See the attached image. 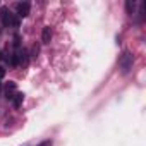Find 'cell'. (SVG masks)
I'll list each match as a JSON object with an SVG mask.
<instances>
[{"instance_id":"6","label":"cell","mask_w":146,"mask_h":146,"mask_svg":"<svg viewBox=\"0 0 146 146\" xmlns=\"http://www.w3.org/2000/svg\"><path fill=\"white\" fill-rule=\"evenodd\" d=\"M14 91H16V83H12V81H9V83H7V86H5V93H7V100H11V98L14 96Z\"/></svg>"},{"instance_id":"8","label":"cell","mask_w":146,"mask_h":146,"mask_svg":"<svg viewBox=\"0 0 146 146\" xmlns=\"http://www.w3.org/2000/svg\"><path fill=\"white\" fill-rule=\"evenodd\" d=\"M38 146H53V143H52L50 139H46V141H41V143H40Z\"/></svg>"},{"instance_id":"7","label":"cell","mask_w":146,"mask_h":146,"mask_svg":"<svg viewBox=\"0 0 146 146\" xmlns=\"http://www.w3.org/2000/svg\"><path fill=\"white\" fill-rule=\"evenodd\" d=\"M125 11H127V14H134V11H136V2L134 0H127L125 2Z\"/></svg>"},{"instance_id":"2","label":"cell","mask_w":146,"mask_h":146,"mask_svg":"<svg viewBox=\"0 0 146 146\" xmlns=\"http://www.w3.org/2000/svg\"><path fill=\"white\" fill-rule=\"evenodd\" d=\"M132 64H134V57L131 52H124L119 58V65H120V70H122V74H127V72L132 69Z\"/></svg>"},{"instance_id":"3","label":"cell","mask_w":146,"mask_h":146,"mask_svg":"<svg viewBox=\"0 0 146 146\" xmlns=\"http://www.w3.org/2000/svg\"><path fill=\"white\" fill-rule=\"evenodd\" d=\"M28 14H29V4H28V2H19V4L16 5V16L26 17Z\"/></svg>"},{"instance_id":"1","label":"cell","mask_w":146,"mask_h":146,"mask_svg":"<svg viewBox=\"0 0 146 146\" xmlns=\"http://www.w3.org/2000/svg\"><path fill=\"white\" fill-rule=\"evenodd\" d=\"M0 21H2L4 26H19V19L16 17V14H12L5 7L0 9Z\"/></svg>"},{"instance_id":"5","label":"cell","mask_w":146,"mask_h":146,"mask_svg":"<svg viewBox=\"0 0 146 146\" xmlns=\"http://www.w3.org/2000/svg\"><path fill=\"white\" fill-rule=\"evenodd\" d=\"M50 40H52V29H50V26H45L43 31H41V41L50 43Z\"/></svg>"},{"instance_id":"4","label":"cell","mask_w":146,"mask_h":146,"mask_svg":"<svg viewBox=\"0 0 146 146\" xmlns=\"http://www.w3.org/2000/svg\"><path fill=\"white\" fill-rule=\"evenodd\" d=\"M23 100H24V95H23V93H19V91H17V93H14V96L11 98V102H12V105H14L16 108H19V107L23 105Z\"/></svg>"}]
</instances>
